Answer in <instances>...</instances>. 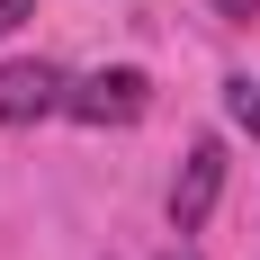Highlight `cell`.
I'll return each mask as SVG.
<instances>
[{"label": "cell", "mask_w": 260, "mask_h": 260, "mask_svg": "<svg viewBox=\"0 0 260 260\" xmlns=\"http://www.w3.org/2000/svg\"><path fill=\"white\" fill-rule=\"evenodd\" d=\"M153 108V81L135 72V63H99V72L72 81V99H63V117H81V126H135Z\"/></svg>", "instance_id": "cell-1"}, {"label": "cell", "mask_w": 260, "mask_h": 260, "mask_svg": "<svg viewBox=\"0 0 260 260\" xmlns=\"http://www.w3.org/2000/svg\"><path fill=\"white\" fill-rule=\"evenodd\" d=\"M63 99H72V72H54V63H0V126L63 117Z\"/></svg>", "instance_id": "cell-2"}, {"label": "cell", "mask_w": 260, "mask_h": 260, "mask_svg": "<svg viewBox=\"0 0 260 260\" xmlns=\"http://www.w3.org/2000/svg\"><path fill=\"white\" fill-rule=\"evenodd\" d=\"M215 198H224V144H188V161H180V180H171V234H198L215 215Z\"/></svg>", "instance_id": "cell-3"}, {"label": "cell", "mask_w": 260, "mask_h": 260, "mask_svg": "<svg viewBox=\"0 0 260 260\" xmlns=\"http://www.w3.org/2000/svg\"><path fill=\"white\" fill-rule=\"evenodd\" d=\"M224 108H234V126L251 135V153H260V81H251V72H234V81H224Z\"/></svg>", "instance_id": "cell-4"}, {"label": "cell", "mask_w": 260, "mask_h": 260, "mask_svg": "<svg viewBox=\"0 0 260 260\" xmlns=\"http://www.w3.org/2000/svg\"><path fill=\"white\" fill-rule=\"evenodd\" d=\"M27 9H36V0H0V36H9V27H18Z\"/></svg>", "instance_id": "cell-5"}, {"label": "cell", "mask_w": 260, "mask_h": 260, "mask_svg": "<svg viewBox=\"0 0 260 260\" xmlns=\"http://www.w3.org/2000/svg\"><path fill=\"white\" fill-rule=\"evenodd\" d=\"M161 260H198V251H188V234H180V242H171V251H161Z\"/></svg>", "instance_id": "cell-6"}, {"label": "cell", "mask_w": 260, "mask_h": 260, "mask_svg": "<svg viewBox=\"0 0 260 260\" xmlns=\"http://www.w3.org/2000/svg\"><path fill=\"white\" fill-rule=\"evenodd\" d=\"M224 9H234V18H251V9H260V0H224Z\"/></svg>", "instance_id": "cell-7"}]
</instances>
